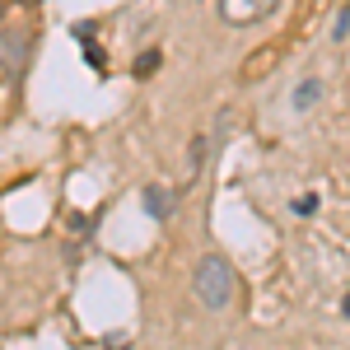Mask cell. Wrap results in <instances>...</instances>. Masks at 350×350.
Wrapping results in <instances>:
<instances>
[{
    "label": "cell",
    "instance_id": "3957f363",
    "mask_svg": "<svg viewBox=\"0 0 350 350\" xmlns=\"http://www.w3.org/2000/svg\"><path fill=\"white\" fill-rule=\"evenodd\" d=\"M145 211L154 219H163L168 211H173V191H163V187H145Z\"/></svg>",
    "mask_w": 350,
    "mask_h": 350
},
{
    "label": "cell",
    "instance_id": "5b68a950",
    "mask_svg": "<svg viewBox=\"0 0 350 350\" xmlns=\"http://www.w3.org/2000/svg\"><path fill=\"white\" fill-rule=\"evenodd\" d=\"M206 150H211V140H206V135H196V140H191V173H201V163H206Z\"/></svg>",
    "mask_w": 350,
    "mask_h": 350
},
{
    "label": "cell",
    "instance_id": "277c9868",
    "mask_svg": "<svg viewBox=\"0 0 350 350\" xmlns=\"http://www.w3.org/2000/svg\"><path fill=\"white\" fill-rule=\"evenodd\" d=\"M318 98H323V84H318V80H304V84L295 89V108H299V112H304V108H313Z\"/></svg>",
    "mask_w": 350,
    "mask_h": 350
},
{
    "label": "cell",
    "instance_id": "30bf717a",
    "mask_svg": "<svg viewBox=\"0 0 350 350\" xmlns=\"http://www.w3.org/2000/svg\"><path fill=\"white\" fill-rule=\"evenodd\" d=\"M341 308H346V313H350V295H346V304H341Z\"/></svg>",
    "mask_w": 350,
    "mask_h": 350
},
{
    "label": "cell",
    "instance_id": "9c48e42d",
    "mask_svg": "<svg viewBox=\"0 0 350 350\" xmlns=\"http://www.w3.org/2000/svg\"><path fill=\"white\" fill-rule=\"evenodd\" d=\"M318 211V196H299L295 201V215H313Z\"/></svg>",
    "mask_w": 350,
    "mask_h": 350
},
{
    "label": "cell",
    "instance_id": "7a4b0ae2",
    "mask_svg": "<svg viewBox=\"0 0 350 350\" xmlns=\"http://www.w3.org/2000/svg\"><path fill=\"white\" fill-rule=\"evenodd\" d=\"M275 10V0H219V14L229 24H257Z\"/></svg>",
    "mask_w": 350,
    "mask_h": 350
},
{
    "label": "cell",
    "instance_id": "6da1fadb",
    "mask_svg": "<svg viewBox=\"0 0 350 350\" xmlns=\"http://www.w3.org/2000/svg\"><path fill=\"white\" fill-rule=\"evenodd\" d=\"M196 299L206 304V308H229L234 304V271L224 267L219 257H206L201 267H196Z\"/></svg>",
    "mask_w": 350,
    "mask_h": 350
},
{
    "label": "cell",
    "instance_id": "ba28073f",
    "mask_svg": "<svg viewBox=\"0 0 350 350\" xmlns=\"http://www.w3.org/2000/svg\"><path fill=\"white\" fill-rule=\"evenodd\" d=\"M346 33H350V10H341V14H336V28H332V38L346 42Z\"/></svg>",
    "mask_w": 350,
    "mask_h": 350
},
{
    "label": "cell",
    "instance_id": "8992f818",
    "mask_svg": "<svg viewBox=\"0 0 350 350\" xmlns=\"http://www.w3.org/2000/svg\"><path fill=\"white\" fill-rule=\"evenodd\" d=\"M154 66H159V47H150V52H140V56H135V75H150Z\"/></svg>",
    "mask_w": 350,
    "mask_h": 350
},
{
    "label": "cell",
    "instance_id": "52a82bcc",
    "mask_svg": "<svg viewBox=\"0 0 350 350\" xmlns=\"http://www.w3.org/2000/svg\"><path fill=\"white\" fill-rule=\"evenodd\" d=\"M24 56V38H14V42H0V61H19Z\"/></svg>",
    "mask_w": 350,
    "mask_h": 350
}]
</instances>
